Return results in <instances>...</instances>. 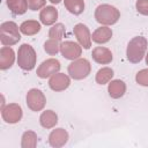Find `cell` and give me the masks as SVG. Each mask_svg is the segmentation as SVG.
I'll use <instances>...</instances> for the list:
<instances>
[{"label":"cell","mask_w":148,"mask_h":148,"mask_svg":"<svg viewBox=\"0 0 148 148\" xmlns=\"http://www.w3.org/2000/svg\"><path fill=\"white\" fill-rule=\"evenodd\" d=\"M68 140V133L64 128H56L49 135V142L52 147H62Z\"/></svg>","instance_id":"obj_13"},{"label":"cell","mask_w":148,"mask_h":148,"mask_svg":"<svg viewBox=\"0 0 148 148\" xmlns=\"http://www.w3.org/2000/svg\"><path fill=\"white\" fill-rule=\"evenodd\" d=\"M113 76V69L110 67H103L96 73V82L98 84H105L111 81Z\"/></svg>","instance_id":"obj_22"},{"label":"cell","mask_w":148,"mask_h":148,"mask_svg":"<svg viewBox=\"0 0 148 148\" xmlns=\"http://www.w3.org/2000/svg\"><path fill=\"white\" fill-rule=\"evenodd\" d=\"M20 31L21 30L18 29L16 23H14L12 21L3 22L0 27V40H1V43L6 46H10V45L18 43V40L21 39Z\"/></svg>","instance_id":"obj_3"},{"label":"cell","mask_w":148,"mask_h":148,"mask_svg":"<svg viewBox=\"0 0 148 148\" xmlns=\"http://www.w3.org/2000/svg\"><path fill=\"white\" fill-rule=\"evenodd\" d=\"M59 69H60L59 60H57L54 58L46 59L37 68V76H39L40 79H46V77L52 76L53 74L58 73Z\"/></svg>","instance_id":"obj_8"},{"label":"cell","mask_w":148,"mask_h":148,"mask_svg":"<svg viewBox=\"0 0 148 148\" xmlns=\"http://www.w3.org/2000/svg\"><path fill=\"white\" fill-rule=\"evenodd\" d=\"M91 56H92V59L97 64H102V65L110 64L112 61V59H113L111 51L109 49L104 47V46H96L92 50Z\"/></svg>","instance_id":"obj_12"},{"label":"cell","mask_w":148,"mask_h":148,"mask_svg":"<svg viewBox=\"0 0 148 148\" xmlns=\"http://www.w3.org/2000/svg\"><path fill=\"white\" fill-rule=\"evenodd\" d=\"M147 50V39L142 36H136L130 40L126 50V56L130 62L138 64L142 60Z\"/></svg>","instance_id":"obj_1"},{"label":"cell","mask_w":148,"mask_h":148,"mask_svg":"<svg viewBox=\"0 0 148 148\" xmlns=\"http://www.w3.org/2000/svg\"><path fill=\"white\" fill-rule=\"evenodd\" d=\"M73 32L76 36L81 46H83L86 50L90 49V46H91V35H90V31H89L87 25H84L82 23H77L74 27Z\"/></svg>","instance_id":"obj_10"},{"label":"cell","mask_w":148,"mask_h":148,"mask_svg":"<svg viewBox=\"0 0 148 148\" xmlns=\"http://www.w3.org/2000/svg\"><path fill=\"white\" fill-rule=\"evenodd\" d=\"M27 2H28L29 9L37 10V9H40V8H43L45 6L46 0H27Z\"/></svg>","instance_id":"obj_28"},{"label":"cell","mask_w":148,"mask_h":148,"mask_svg":"<svg viewBox=\"0 0 148 148\" xmlns=\"http://www.w3.org/2000/svg\"><path fill=\"white\" fill-rule=\"evenodd\" d=\"M60 52L64 58L69 60H75V59H79V57L81 56L82 49L77 43L67 40L60 44Z\"/></svg>","instance_id":"obj_9"},{"label":"cell","mask_w":148,"mask_h":148,"mask_svg":"<svg viewBox=\"0 0 148 148\" xmlns=\"http://www.w3.org/2000/svg\"><path fill=\"white\" fill-rule=\"evenodd\" d=\"M6 1H7L8 8L15 15H22L28 9L27 0H6Z\"/></svg>","instance_id":"obj_20"},{"label":"cell","mask_w":148,"mask_h":148,"mask_svg":"<svg viewBox=\"0 0 148 148\" xmlns=\"http://www.w3.org/2000/svg\"><path fill=\"white\" fill-rule=\"evenodd\" d=\"M37 145V134L32 131H27L22 135V148H35Z\"/></svg>","instance_id":"obj_23"},{"label":"cell","mask_w":148,"mask_h":148,"mask_svg":"<svg viewBox=\"0 0 148 148\" xmlns=\"http://www.w3.org/2000/svg\"><path fill=\"white\" fill-rule=\"evenodd\" d=\"M135 7L140 14L148 16V0H138Z\"/></svg>","instance_id":"obj_27"},{"label":"cell","mask_w":148,"mask_h":148,"mask_svg":"<svg viewBox=\"0 0 148 148\" xmlns=\"http://www.w3.org/2000/svg\"><path fill=\"white\" fill-rule=\"evenodd\" d=\"M69 83H71V80L65 73H56L51 76L49 81L50 88L54 91H62L67 89Z\"/></svg>","instance_id":"obj_11"},{"label":"cell","mask_w":148,"mask_h":148,"mask_svg":"<svg viewBox=\"0 0 148 148\" xmlns=\"http://www.w3.org/2000/svg\"><path fill=\"white\" fill-rule=\"evenodd\" d=\"M20 30L22 34H24L27 36H32V35H36L37 32H39L40 24L36 20H28V21H24L20 25Z\"/></svg>","instance_id":"obj_19"},{"label":"cell","mask_w":148,"mask_h":148,"mask_svg":"<svg viewBox=\"0 0 148 148\" xmlns=\"http://www.w3.org/2000/svg\"><path fill=\"white\" fill-rule=\"evenodd\" d=\"M15 60V54L12 47L3 46L0 50V69H7L13 66Z\"/></svg>","instance_id":"obj_14"},{"label":"cell","mask_w":148,"mask_h":148,"mask_svg":"<svg viewBox=\"0 0 148 148\" xmlns=\"http://www.w3.org/2000/svg\"><path fill=\"white\" fill-rule=\"evenodd\" d=\"M17 64L24 71H31L36 65V52L29 44H22L17 52Z\"/></svg>","instance_id":"obj_4"},{"label":"cell","mask_w":148,"mask_h":148,"mask_svg":"<svg viewBox=\"0 0 148 148\" xmlns=\"http://www.w3.org/2000/svg\"><path fill=\"white\" fill-rule=\"evenodd\" d=\"M112 37V30L108 27H99L97 28L91 36L92 42L97 43V44H104L108 43Z\"/></svg>","instance_id":"obj_16"},{"label":"cell","mask_w":148,"mask_h":148,"mask_svg":"<svg viewBox=\"0 0 148 148\" xmlns=\"http://www.w3.org/2000/svg\"><path fill=\"white\" fill-rule=\"evenodd\" d=\"M146 62H147V65H148V54L146 56Z\"/></svg>","instance_id":"obj_30"},{"label":"cell","mask_w":148,"mask_h":148,"mask_svg":"<svg viewBox=\"0 0 148 148\" xmlns=\"http://www.w3.org/2000/svg\"><path fill=\"white\" fill-rule=\"evenodd\" d=\"M46 98L39 89H30L27 94V105L31 111H40L45 106Z\"/></svg>","instance_id":"obj_6"},{"label":"cell","mask_w":148,"mask_h":148,"mask_svg":"<svg viewBox=\"0 0 148 148\" xmlns=\"http://www.w3.org/2000/svg\"><path fill=\"white\" fill-rule=\"evenodd\" d=\"M64 35H65V25L62 23L54 24L49 31V37L53 38V39H57V40H61Z\"/></svg>","instance_id":"obj_25"},{"label":"cell","mask_w":148,"mask_h":148,"mask_svg":"<svg viewBox=\"0 0 148 148\" xmlns=\"http://www.w3.org/2000/svg\"><path fill=\"white\" fill-rule=\"evenodd\" d=\"M2 119L8 124H15L22 118V109L16 103H10L1 109Z\"/></svg>","instance_id":"obj_7"},{"label":"cell","mask_w":148,"mask_h":148,"mask_svg":"<svg viewBox=\"0 0 148 148\" xmlns=\"http://www.w3.org/2000/svg\"><path fill=\"white\" fill-rule=\"evenodd\" d=\"M39 18H40V22L45 25H51L53 24L57 18H58V10L52 7V6H46L44 7L42 10H40V14H39Z\"/></svg>","instance_id":"obj_15"},{"label":"cell","mask_w":148,"mask_h":148,"mask_svg":"<svg viewBox=\"0 0 148 148\" xmlns=\"http://www.w3.org/2000/svg\"><path fill=\"white\" fill-rule=\"evenodd\" d=\"M108 91L112 98H120L126 91V84L121 80H113L109 83Z\"/></svg>","instance_id":"obj_17"},{"label":"cell","mask_w":148,"mask_h":148,"mask_svg":"<svg viewBox=\"0 0 148 148\" xmlns=\"http://www.w3.org/2000/svg\"><path fill=\"white\" fill-rule=\"evenodd\" d=\"M50 1H51L52 3H54V5H57V3H59L61 0H50Z\"/></svg>","instance_id":"obj_29"},{"label":"cell","mask_w":148,"mask_h":148,"mask_svg":"<svg viewBox=\"0 0 148 148\" xmlns=\"http://www.w3.org/2000/svg\"><path fill=\"white\" fill-rule=\"evenodd\" d=\"M39 123L44 128H52L58 123V116L52 110L44 111L39 117Z\"/></svg>","instance_id":"obj_18"},{"label":"cell","mask_w":148,"mask_h":148,"mask_svg":"<svg viewBox=\"0 0 148 148\" xmlns=\"http://www.w3.org/2000/svg\"><path fill=\"white\" fill-rule=\"evenodd\" d=\"M120 17L119 10L111 5H99L95 10V18L98 23L104 25L114 24Z\"/></svg>","instance_id":"obj_2"},{"label":"cell","mask_w":148,"mask_h":148,"mask_svg":"<svg viewBox=\"0 0 148 148\" xmlns=\"http://www.w3.org/2000/svg\"><path fill=\"white\" fill-rule=\"evenodd\" d=\"M60 40L53 39V38H49L45 43H44V50L46 53H49L50 56H54L60 51Z\"/></svg>","instance_id":"obj_24"},{"label":"cell","mask_w":148,"mask_h":148,"mask_svg":"<svg viewBox=\"0 0 148 148\" xmlns=\"http://www.w3.org/2000/svg\"><path fill=\"white\" fill-rule=\"evenodd\" d=\"M135 80H136V82L139 84L148 87V68L139 71L136 73V75H135Z\"/></svg>","instance_id":"obj_26"},{"label":"cell","mask_w":148,"mask_h":148,"mask_svg":"<svg viewBox=\"0 0 148 148\" xmlns=\"http://www.w3.org/2000/svg\"><path fill=\"white\" fill-rule=\"evenodd\" d=\"M90 71H91L90 62L84 58L75 59L73 62L68 65V74L74 80L86 79L90 74Z\"/></svg>","instance_id":"obj_5"},{"label":"cell","mask_w":148,"mask_h":148,"mask_svg":"<svg viewBox=\"0 0 148 148\" xmlns=\"http://www.w3.org/2000/svg\"><path fill=\"white\" fill-rule=\"evenodd\" d=\"M67 10L74 15H80L84 9L83 0H64Z\"/></svg>","instance_id":"obj_21"}]
</instances>
